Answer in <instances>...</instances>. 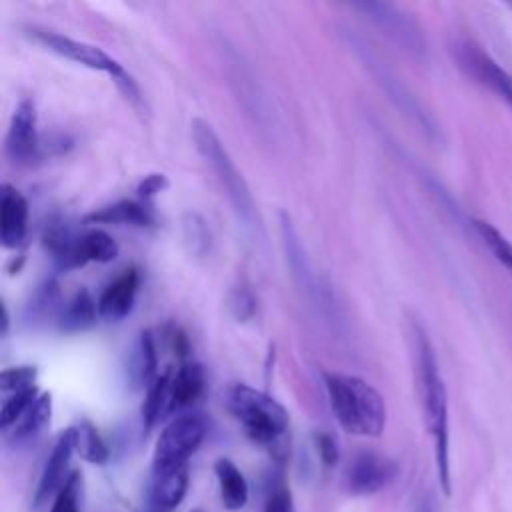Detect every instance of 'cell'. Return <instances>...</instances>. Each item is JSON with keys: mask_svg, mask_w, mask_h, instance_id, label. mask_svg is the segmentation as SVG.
Segmentation results:
<instances>
[{"mask_svg": "<svg viewBox=\"0 0 512 512\" xmlns=\"http://www.w3.org/2000/svg\"><path fill=\"white\" fill-rule=\"evenodd\" d=\"M6 156L18 166L32 164L42 156V140L38 134L36 106L30 98H24L16 106L10 118V126L6 134Z\"/></svg>", "mask_w": 512, "mask_h": 512, "instance_id": "obj_9", "label": "cell"}, {"mask_svg": "<svg viewBox=\"0 0 512 512\" xmlns=\"http://www.w3.org/2000/svg\"><path fill=\"white\" fill-rule=\"evenodd\" d=\"M188 488V470L174 474H150L148 498L154 512H172Z\"/></svg>", "mask_w": 512, "mask_h": 512, "instance_id": "obj_19", "label": "cell"}, {"mask_svg": "<svg viewBox=\"0 0 512 512\" xmlns=\"http://www.w3.org/2000/svg\"><path fill=\"white\" fill-rule=\"evenodd\" d=\"M76 452V440H74V428H66L56 444L52 446V452L42 468L36 492H34V508L40 510L52 496L56 498V494L60 492V488L66 484L68 476L72 472H68L70 468V460L72 454Z\"/></svg>", "mask_w": 512, "mask_h": 512, "instance_id": "obj_10", "label": "cell"}, {"mask_svg": "<svg viewBox=\"0 0 512 512\" xmlns=\"http://www.w3.org/2000/svg\"><path fill=\"white\" fill-rule=\"evenodd\" d=\"M74 428V440H76V452L82 460L90 464H104L110 458V450L100 436L98 428L90 420H80Z\"/></svg>", "mask_w": 512, "mask_h": 512, "instance_id": "obj_25", "label": "cell"}, {"mask_svg": "<svg viewBox=\"0 0 512 512\" xmlns=\"http://www.w3.org/2000/svg\"><path fill=\"white\" fill-rule=\"evenodd\" d=\"M28 234V202L10 184L0 194V240L4 248H20Z\"/></svg>", "mask_w": 512, "mask_h": 512, "instance_id": "obj_14", "label": "cell"}, {"mask_svg": "<svg viewBox=\"0 0 512 512\" xmlns=\"http://www.w3.org/2000/svg\"><path fill=\"white\" fill-rule=\"evenodd\" d=\"M412 348H414V366H416V380H418L424 424L428 434L434 440L438 482L442 492L450 496L452 478H450L448 396H446V386L440 374L434 346L426 330L418 322H412Z\"/></svg>", "mask_w": 512, "mask_h": 512, "instance_id": "obj_1", "label": "cell"}, {"mask_svg": "<svg viewBox=\"0 0 512 512\" xmlns=\"http://www.w3.org/2000/svg\"><path fill=\"white\" fill-rule=\"evenodd\" d=\"M170 378L172 368L158 374V378L146 388V398L142 404V422L144 430H152L160 420L172 414L170 410Z\"/></svg>", "mask_w": 512, "mask_h": 512, "instance_id": "obj_23", "label": "cell"}, {"mask_svg": "<svg viewBox=\"0 0 512 512\" xmlns=\"http://www.w3.org/2000/svg\"><path fill=\"white\" fill-rule=\"evenodd\" d=\"M98 302L86 288H80L60 310L58 330L64 334H76L92 328L98 318Z\"/></svg>", "mask_w": 512, "mask_h": 512, "instance_id": "obj_18", "label": "cell"}, {"mask_svg": "<svg viewBox=\"0 0 512 512\" xmlns=\"http://www.w3.org/2000/svg\"><path fill=\"white\" fill-rule=\"evenodd\" d=\"M190 128H192V138H194L196 150L214 170V174H216L218 182L222 184V188L226 190V196H228L234 212L238 214V218L248 228H260V218H258V210H256L252 192H250L246 180L242 178V174L238 172V168H236L234 160L230 158L226 146L222 144L220 136L202 118H194Z\"/></svg>", "mask_w": 512, "mask_h": 512, "instance_id": "obj_4", "label": "cell"}, {"mask_svg": "<svg viewBox=\"0 0 512 512\" xmlns=\"http://www.w3.org/2000/svg\"><path fill=\"white\" fill-rule=\"evenodd\" d=\"M38 388L32 386V388H26V390H18V392H10L2 404V410H0V428L4 432H8L24 414L26 410L36 402L38 398Z\"/></svg>", "mask_w": 512, "mask_h": 512, "instance_id": "obj_27", "label": "cell"}, {"mask_svg": "<svg viewBox=\"0 0 512 512\" xmlns=\"http://www.w3.org/2000/svg\"><path fill=\"white\" fill-rule=\"evenodd\" d=\"M28 34H30V38H34L46 50H50V52L66 58V60H72L80 66H86L90 70L106 72L112 78L118 76L124 70L122 64L116 58H112L108 52H104L102 48H98L94 44L64 36V34L54 32V30L38 28V26L28 28Z\"/></svg>", "mask_w": 512, "mask_h": 512, "instance_id": "obj_8", "label": "cell"}, {"mask_svg": "<svg viewBox=\"0 0 512 512\" xmlns=\"http://www.w3.org/2000/svg\"><path fill=\"white\" fill-rule=\"evenodd\" d=\"M138 286H140L138 268H134V266L124 268L102 290V294L98 298V314L110 322H118V320L126 318L134 308Z\"/></svg>", "mask_w": 512, "mask_h": 512, "instance_id": "obj_12", "label": "cell"}, {"mask_svg": "<svg viewBox=\"0 0 512 512\" xmlns=\"http://www.w3.org/2000/svg\"><path fill=\"white\" fill-rule=\"evenodd\" d=\"M38 370L34 366H14L6 368L0 374V390L2 392H18L36 386Z\"/></svg>", "mask_w": 512, "mask_h": 512, "instance_id": "obj_32", "label": "cell"}, {"mask_svg": "<svg viewBox=\"0 0 512 512\" xmlns=\"http://www.w3.org/2000/svg\"><path fill=\"white\" fill-rule=\"evenodd\" d=\"M204 436L206 422L200 414H178L164 426L156 440L152 456V474L186 472L190 456L200 448Z\"/></svg>", "mask_w": 512, "mask_h": 512, "instance_id": "obj_5", "label": "cell"}, {"mask_svg": "<svg viewBox=\"0 0 512 512\" xmlns=\"http://www.w3.org/2000/svg\"><path fill=\"white\" fill-rule=\"evenodd\" d=\"M314 442H316V450H318V456L324 462V466H328V468L334 466L338 462V456H340L336 440L328 432H318L314 436Z\"/></svg>", "mask_w": 512, "mask_h": 512, "instance_id": "obj_34", "label": "cell"}, {"mask_svg": "<svg viewBox=\"0 0 512 512\" xmlns=\"http://www.w3.org/2000/svg\"><path fill=\"white\" fill-rule=\"evenodd\" d=\"M80 492H82V476L80 472H72L66 484L56 494L50 512H80Z\"/></svg>", "mask_w": 512, "mask_h": 512, "instance_id": "obj_31", "label": "cell"}, {"mask_svg": "<svg viewBox=\"0 0 512 512\" xmlns=\"http://www.w3.org/2000/svg\"><path fill=\"white\" fill-rule=\"evenodd\" d=\"M280 230H282V244H284V252H286V262L290 266V274L294 278V282L300 286V290L304 292L306 298H320L322 302V290L316 284V276L310 268V262L306 258L304 246L300 242V236L296 232V228L292 226V220L288 214H280Z\"/></svg>", "mask_w": 512, "mask_h": 512, "instance_id": "obj_13", "label": "cell"}, {"mask_svg": "<svg viewBox=\"0 0 512 512\" xmlns=\"http://www.w3.org/2000/svg\"><path fill=\"white\" fill-rule=\"evenodd\" d=\"M168 342H170V348L174 350V354H178L180 358H184L186 354H188V340H186V336L180 332V328H176V326H172V328H168Z\"/></svg>", "mask_w": 512, "mask_h": 512, "instance_id": "obj_37", "label": "cell"}, {"mask_svg": "<svg viewBox=\"0 0 512 512\" xmlns=\"http://www.w3.org/2000/svg\"><path fill=\"white\" fill-rule=\"evenodd\" d=\"M60 302V290H58V284L54 280H48L44 282L42 286H38V290L32 294L28 306H26V312H28V318L32 320H38V318H46L50 316L56 306Z\"/></svg>", "mask_w": 512, "mask_h": 512, "instance_id": "obj_29", "label": "cell"}, {"mask_svg": "<svg viewBox=\"0 0 512 512\" xmlns=\"http://www.w3.org/2000/svg\"><path fill=\"white\" fill-rule=\"evenodd\" d=\"M424 512H432V510H430V508H424Z\"/></svg>", "mask_w": 512, "mask_h": 512, "instance_id": "obj_39", "label": "cell"}, {"mask_svg": "<svg viewBox=\"0 0 512 512\" xmlns=\"http://www.w3.org/2000/svg\"><path fill=\"white\" fill-rule=\"evenodd\" d=\"M116 256H118V244L108 232L100 228H92L78 234L74 268H82L88 262H102V264L112 262Z\"/></svg>", "mask_w": 512, "mask_h": 512, "instance_id": "obj_21", "label": "cell"}, {"mask_svg": "<svg viewBox=\"0 0 512 512\" xmlns=\"http://www.w3.org/2000/svg\"><path fill=\"white\" fill-rule=\"evenodd\" d=\"M478 236L482 238V242L486 244V248L494 254V258L512 274V244L510 240L498 230L494 228L490 222L484 220H476L474 222Z\"/></svg>", "mask_w": 512, "mask_h": 512, "instance_id": "obj_28", "label": "cell"}, {"mask_svg": "<svg viewBox=\"0 0 512 512\" xmlns=\"http://www.w3.org/2000/svg\"><path fill=\"white\" fill-rule=\"evenodd\" d=\"M166 188H168V178L164 174H148L138 184L136 192L142 198V202H148V200H152L156 194H160Z\"/></svg>", "mask_w": 512, "mask_h": 512, "instance_id": "obj_35", "label": "cell"}, {"mask_svg": "<svg viewBox=\"0 0 512 512\" xmlns=\"http://www.w3.org/2000/svg\"><path fill=\"white\" fill-rule=\"evenodd\" d=\"M354 8L408 54L422 56L426 52V38L418 20L400 6L390 2H356Z\"/></svg>", "mask_w": 512, "mask_h": 512, "instance_id": "obj_7", "label": "cell"}, {"mask_svg": "<svg viewBox=\"0 0 512 512\" xmlns=\"http://www.w3.org/2000/svg\"><path fill=\"white\" fill-rule=\"evenodd\" d=\"M154 212L146 202L120 200L90 212L84 222L88 224H132V226H152Z\"/></svg>", "mask_w": 512, "mask_h": 512, "instance_id": "obj_17", "label": "cell"}, {"mask_svg": "<svg viewBox=\"0 0 512 512\" xmlns=\"http://www.w3.org/2000/svg\"><path fill=\"white\" fill-rule=\"evenodd\" d=\"M52 416V394L42 392L36 402L26 410V414L10 428V438L14 442H26L38 436L48 424Z\"/></svg>", "mask_w": 512, "mask_h": 512, "instance_id": "obj_24", "label": "cell"}, {"mask_svg": "<svg viewBox=\"0 0 512 512\" xmlns=\"http://www.w3.org/2000/svg\"><path fill=\"white\" fill-rule=\"evenodd\" d=\"M350 46L360 54L364 66L372 72L374 78H378V84L390 94V98H392L406 114H410L414 120H418L420 124L426 126V116H424V112L418 108V102H416V100L412 98V94L400 84V80H396L394 74L388 72V70L384 68V64H380V62L376 60V56H374L362 42H356V40L352 42V40H350Z\"/></svg>", "mask_w": 512, "mask_h": 512, "instance_id": "obj_15", "label": "cell"}, {"mask_svg": "<svg viewBox=\"0 0 512 512\" xmlns=\"http://www.w3.org/2000/svg\"><path fill=\"white\" fill-rule=\"evenodd\" d=\"M226 406L254 444L276 456L282 454L288 440L290 418L276 398L248 384H234L226 394Z\"/></svg>", "mask_w": 512, "mask_h": 512, "instance_id": "obj_3", "label": "cell"}, {"mask_svg": "<svg viewBox=\"0 0 512 512\" xmlns=\"http://www.w3.org/2000/svg\"><path fill=\"white\" fill-rule=\"evenodd\" d=\"M396 472L398 468L390 458L370 450L358 452L346 468V488L352 494H374L386 488Z\"/></svg>", "mask_w": 512, "mask_h": 512, "instance_id": "obj_11", "label": "cell"}, {"mask_svg": "<svg viewBox=\"0 0 512 512\" xmlns=\"http://www.w3.org/2000/svg\"><path fill=\"white\" fill-rule=\"evenodd\" d=\"M324 386L338 424L354 436H380L386 426V404L380 392L360 376L324 372Z\"/></svg>", "mask_w": 512, "mask_h": 512, "instance_id": "obj_2", "label": "cell"}, {"mask_svg": "<svg viewBox=\"0 0 512 512\" xmlns=\"http://www.w3.org/2000/svg\"><path fill=\"white\" fill-rule=\"evenodd\" d=\"M226 306H228V312L234 316L236 322H248L256 316V310H258V304H256V298L252 294L250 288L238 284V286H232L228 296H226Z\"/></svg>", "mask_w": 512, "mask_h": 512, "instance_id": "obj_30", "label": "cell"}, {"mask_svg": "<svg viewBox=\"0 0 512 512\" xmlns=\"http://www.w3.org/2000/svg\"><path fill=\"white\" fill-rule=\"evenodd\" d=\"M452 56L456 66L470 80L492 92L512 110V74L506 72L482 46L474 40L458 38L452 44Z\"/></svg>", "mask_w": 512, "mask_h": 512, "instance_id": "obj_6", "label": "cell"}, {"mask_svg": "<svg viewBox=\"0 0 512 512\" xmlns=\"http://www.w3.org/2000/svg\"><path fill=\"white\" fill-rule=\"evenodd\" d=\"M190 512H202V510H200V508H194V510H190Z\"/></svg>", "mask_w": 512, "mask_h": 512, "instance_id": "obj_38", "label": "cell"}, {"mask_svg": "<svg viewBox=\"0 0 512 512\" xmlns=\"http://www.w3.org/2000/svg\"><path fill=\"white\" fill-rule=\"evenodd\" d=\"M206 388V374L198 362H184L172 370L170 378V410L182 412L194 406Z\"/></svg>", "mask_w": 512, "mask_h": 512, "instance_id": "obj_16", "label": "cell"}, {"mask_svg": "<svg viewBox=\"0 0 512 512\" xmlns=\"http://www.w3.org/2000/svg\"><path fill=\"white\" fill-rule=\"evenodd\" d=\"M128 374L132 384L146 386V388L158 378V350L150 330L140 332L130 356Z\"/></svg>", "mask_w": 512, "mask_h": 512, "instance_id": "obj_22", "label": "cell"}, {"mask_svg": "<svg viewBox=\"0 0 512 512\" xmlns=\"http://www.w3.org/2000/svg\"><path fill=\"white\" fill-rule=\"evenodd\" d=\"M182 234H184V244L192 256L202 258L210 252V244H212L210 228L200 214H196V212L184 214Z\"/></svg>", "mask_w": 512, "mask_h": 512, "instance_id": "obj_26", "label": "cell"}, {"mask_svg": "<svg viewBox=\"0 0 512 512\" xmlns=\"http://www.w3.org/2000/svg\"><path fill=\"white\" fill-rule=\"evenodd\" d=\"M262 512H294L292 510V496H290L288 488H284V486L274 488V492L268 496Z\"/></svg>", "mask_w": 512, "mask_h": 512, "instance_id": "obj_36", "label": "cell"}, {"mask_svg": "<svg viewBox=\"0 0 512 512\" xmlns=\"http://www.w3.org/2000/svg\"><path fill=\"white\" fill-rule=\"evenodd\" d=\"M114 84L118 86V90L124 94V98L134 106V108H142L144 106V98H142V92H140V86L136 84V80L126 72L122 70L118 76L112 78Z\"/></svg>", "mask_w": 512, "mask_h": 512, "instance_id": "obj_33", "label": "cell"}, {"mask_svg": "<svg viewBox=\"0 0 512 512\" xmlns=\"http://www.w3.org/2000/svg\"><path fill=\"white\" fill-rule=\"evenodd\" d=\"M214 472L220 486V500L226 510H240L248 502V482L240 468L228 460L218 458L214 462Z\"/></svg>", "mask_w": 512, "mask_h": 512, "instance_id": "obj_20", "label": "cell"}]
</instances>
